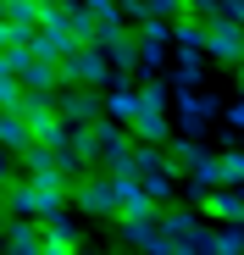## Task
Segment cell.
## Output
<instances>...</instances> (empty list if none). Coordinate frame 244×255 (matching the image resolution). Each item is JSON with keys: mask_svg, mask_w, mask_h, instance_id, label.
<instances>
[{"mask_svg": "<svg viewBox=\"0 0 244 255\" xmlns=\"http://www.w3.org/2000/svg\"><path fill=\"white\" fill-rule=\"evenodd\" d=\"M45 211H67V189H45L28 178L0 183V217H45Z\"/></svg>", "mask_w": 244, "mask_h": 255, "instance_id": "6da1fadb", "label": "cell"}, {"mask_svg": "<svg viewBox=\"0 0 244 255\" xmlns=\"http://www.w3.org/2000/svg\"><path fill=\"white\" fill-rule=\"evenodd\" d=\"M128 166H133V178L144 183V194L161 205V200H172V178H178V166H172V155L161 150V144H128Z\"/></svg>", "mask_w": 244, "mask_h": 255, "instance_id": "7a4b0ae2", "label": "cell"}, {"mask_svg": "<svg viewBox=\"0 0 244 255\" xmlns=\"http://www.w3.org/2000/svg\"><path fill=\"white\" fill-rule=\"evenodd\" d=\"M56 78L61 83H89V89H100V83L111 78V67H106V56L89 45V39H78V45L56 61Z\"/></svg>", "mask_w": 244, "mask_h": 255, "instance_id": "3957f363", "label": "cell"}, {"mask_svg": "<svg viewBox=\"0 0 244 255\" xmlns=\"http://www.w3.org/2000/svg\"><path fill=\"white\" fill-rule=\"evenodd\" d=\"M155 228H161V239H167V250H189V255L206 250V233H211L194 211H161Z\"/></svg>", "mask_w": 244, "mask_h": 255, "instance_id": "277c9868", "label": "cell"}, {"mask_svg": "<svg viewBox=\"0 0 244 255\" xmlns=\"http://www.w3.org/2000/svg\"><path fill=\"white\" fill-rule=\"evenodd\" d=\"M50 111H56L61 122H89V117H100V89H89V83H61V78H56Z\"/></svg>", "mask_w": 244, "mask_h": 255, "instance_id": "5b68a950", "label": "cell"}, {"mask_svg": "<svg viewBox=\"0 0 244 255\" xmlns=\"http://www.w3.org/2000/svg\"><path fill=\"white\" fill-rule=\"evenodd\" d=\"M200 22H206V56L239 67V56H244V28L228 22V17H200Z\"/></svg>", "mask_w": 244, "mask_h": 255, "instance_id": "8992f818", "label": "cell"}, {"mask_svg": "<svg viewBox=\"0 0 244 255\" xmlns=\"http://www.w3.org/2000/svg\"><path fill=\"white\" fill-rule=\"evenodd\" d=\"M72 200H78V211H89V217H117V189H111V172H106V178L84 172V178L72 183Z\"/></svg>", "mask_w": 244, "mask_h": 255, "instance_id": "52a82bcc", "label": "cell"}, {"mask_svg": "<svg viewBox=\"0 0 244 255\" xmlns=\"http://www.w3.org/2000/svg\"><path fill=\"white\" fill-rule=\"evenodd\" d=\"M133 39H139V67H144V72H161V61L172 56V45H167V39H172L167 17H144V28H139Z\"/></svg>", "mask_w": 244, "mask_h": 255, "instance_id": "ba28073f", "label": "cell"}, {"mask_svg": "<svg viewBox=\"0 0 244 255\" xmlns=\"http://www.w3.org/2000/svg\"><path fill=\"white\" fill-rule=\"evenodd\" d=\"M111 189H117V217H144V211H155V200L144 194V183L133 172H111Z\"/></svg>", "mask_w": 244, "mask_h": 255, "instance_id": "9c48e42d", "label": "cell"}, {"mask_svg": "<svg viewBox=\"0 0 244 255\" xmlns=\"http://www.w3.org/2000/svg\"><path fill=\"white\" fill-rule=\"evenodd\" d=\"M200 211H206V217H217V222H244V200L233 194V183L206 189V194H200Z\"/></svg>", "mask_w": 244, "mask_h": 255, "instance_id": "30bf717a", "label": "cell"}, {"mask_svg": "<svg viewBox=\"0 0 244 255\" xmlns=\"http://www.w3.org/2000/svg\"><path fill=\"white\" fill-rule=\"evenodd\" d=\"M128 133H133V139H144V144H167V139H172V122H167V111L139 106V111L128 117Z\"/></svg>", "mask_w": 244, "mask_h": 255, "instance_id": "8fae6325", "label": "cell"}, {"mask_svg": "<svg viewBox=\"0 0 244 255\" xmlns=\"http://www.w3.org/2000/svg\"><path fill=\"white\" fill-rule=\"evenodd\" d=\"M122 239L139 244V250H167V239H161V228H155V211H144V217H122Z\"/></svg>", "mask_w": 244, "mask_h": 255, "instance_id": "7c38bea8", "label": "cell"}, {"mask_svg": "<svg viewBox=\"0 0 244 255\" xmlns=\"http://www.w3.org/2000/svg\"><path fill=\"white\" fill-rule=\"evenodd\" d=\"M100 117H89V122H67V150L78 155V161H95V150H100V128H95Z\"/></svg>", "mask_w": 244, "mask_h": 255, "instance_id": "4fadbf2b", "label": "cell"}, {"mask_svg": "<svg viewBox=\"0 0 244 255\" xmlns=\"http://www.w3.org/2000/svg\"><path fill=\"white\" fill-rule=\"evenodd\" d=\"M0 228H6V250H17V255L39 250V217H6Z\"/></svg>", "mask_w": 244, "mask_h": 255, "instance_id": "5bb4252c", "label": "cell"}, {"mask_svg": "<svg viewBox=\"0 0 244 255\" xmlns=\"http://www.w3.org/2000/svg\"><path fill=\"white\" fill-rule=\"evenodd\" d=\"M61 17H67V33H72V39H89V33L106 22V17H95V11L84 6V0H61Z\"/></svg>", "mask_w": 244, "mask_h": 255, "instance_id": "9a60e30c", "label": "cell"}, {"mask_svg": "<svg viewBox=\"0 0 244 255\" xmlns=\"http://www.w3.org/2000/svg\"><path fill=\"white\" fill-rule=\"evenodd\" d=\"M0 144H6V150H28V144H33L28 128H22V117H17L11 106H0Z\"/></svg>", "mask_w": 244, "mask_h": 255, "instance_id": "2e32d148", "label": "cell"}, {"mask_svg": "<svg viewBox=\"0 0 244 255\" xmlns=\"http://www.w3.org/2000/svg\"><path fill=\"white\" fill-rule=\"evenodd\" d=\"M206 250H217V255H239V250H244V233H239V222H222L217 233H206Z\"/></svg>", "mask_w": 244, "mask_h": 255, "instance_id": "e0dca14e", "label": "cell"}, {"mask_svg": "<svg viewBox=\"0 0 244 255\" xmlns=\"http://www.w3.org/2000/svg\"><path fill=\"white\" fill-rule=\"evenodd\" d=\"M211 161H217V183H244V155H239V150H217ZM217 183H211V189H217Z\"/></svg>", "mask_w": 244, "mask_h": 255, "instance_id": "ac0fdd59", "label": "cell"}, {"mask_svg": "<svg viewBox=\"0 0 244 255\" xmlns=\"http://www.w3.org/2000/svg\"><path fill=\"white\" fill-rule=\"evenodd\" d=\"M200 72H206V56H178V72H172V89H194Z\"/></svg>", "mask_w": 244, "mask_h": 255, "instance_id": "d6986e66", "label": "cell"}, {"mask_svg": "<svg viewBox=\"0 0 244 255\" xmlns=\"http://www.w3.org/2000/svg\"><path fill=\"white\" fill-rule=\"evenodd\" d=\"M133 95H139V106H150V111H167V83H161V78H144Z\"/></svg>", "mask_w": 244, "mask_h": 255, "instance_id": "ffe728a7", "label": "cell"}, {"mask_svg": "<svg viewBox=\"0 0 244 255\" xmlns=\"http://www.w3.org/2000/svg\"><path fill=\"white\" fill-rule=\"evenodd\" d=\"M6 22L33 28V22H39V6H33V0H6Z\"/></svg>", "mask_w": 244, "mask_h": 255, "instance_id": "44dd1931", "label": "cell"}, {"mask_svg": "<svg viewBox=\"0 0 244 255\" xmlns=\"http://www.w3.org/2000/svg\"><path fill=\"white\" fill-rule=\"evenodd\" d=\"M17 95H22V83H17V72H11V61L0 56V106H11Z\"/></svg>", "mask_w": 244, "mask_h": 255, "instance_id": "7402d4cb", "label": "cell"}, {"mask_svg": "<svg viewBox=\"0 0 244 255\" xmlns=\"http://www.w3.org/2000/svg\"><path fill=\"white\" fill-rule=\"evenodd\" d=\"M178 11H183V17H211L217 0H178Z\"/></svg>", "mask_w": 244, "mask_h": 255, "instance_id": "603a6c76", "label": "cell"}, {"mask_svg": "<svg viewBox=\"0 0 244 255\" xmlns=\"http://www.w3.org/2000/svg\"><path fill=\"white\" fill-rule=\"evenodd\" d=\"M11 45H22V28H17V22H6V17H0V50H11Z\"/></svg>", "mask_w": 244, "mask_h": 255, "instance_id": "cb8c5ba5", "label": "cell"}, {"mask_svg": "<svg viewBox=\"0 0 244 255\" xmlns=\"http://www.w3.org/2000/svg\"><path fill=\"white\" fill-rule=\"evenodd\" d=\"M6 178H17V150L0 144V183H6Z\"/></svg>", "mask_w": 244, "mask_h": 255, "instance_id": "d4e9b609", "label": "cell"}, {"mask_svg": "<svg viewBox=\"0 0 244 255\" xmlns=\"http://www.w3.org/2000/svg\"><path fill=\"white\" fill-rule=\"evenodd\" d=\"M33 6H56V0H33Z\"/></svg>", "mask_w": 244, "mask_h": 255, "instance_id": "484cf974", "label": "cell"}]
</instances>
